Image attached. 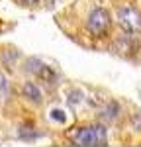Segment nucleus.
<instances>
[{
	"instance_id": "1",
	"label": "nucleus",
	"mask_w": 141,
	"mask_h": 147,
	"mask_svg": "<svg viewBox=\"0 0 141 147\" xmlns=\"http://www.w3.org/2000/svg\"><path fill=\"white\" fill-rule=\"evenodd\" d=\"M73 143L77 145H106L108 143V134H106V127L100 124L94 125H84V127H79L75 134H73Z\"/></svg>"
},
{
	"instance_id": "2",
	"label": "nucleus",
	"mask_w": 141,
	"mask_h": 147,
	"mask_svg": "<svg viewBox=\"0 0 141 147\" xmlns=\"http://www.w3.org/2000/svg\"><path fill=\"white\" fill-rule=\"evenodd\" d=\"M117 22L128 34H131V35L141 34V12L137 8L128 6V4L120 6L117 8Z\"/></svg>"
},
{
	"instance_id": "3",
	"label": "nucleus",
	"mask_w": 141,
	"mask_h": 147,
	"mask_svg": "<svg viewBox=\"0 0 141 147\" xmlns=\"http://www.w3.org/2000/svg\"><path fill=\"white\" fill-rule=\"evenodd\" d=\"M88 30L92 32L94 35H102L108 32V28H110V12L106 10V8H94L90 12V16H88Z\"/></svg>"
},
{
	"instance_id": "4",
	"label": "nucleus",
	"mask_w": 141,
	"mask_h": 147,
	"mask_svg": "<svg viewBox=\"0 0 141 147\" xmlns=\"http://www.w3.org/2000/svg\"><path fill=\"white\" fill-rule=\"evenodd\" d=\"M26 71H28V73H34L35 77H39V79H43L47 84L57 80V75L53 73V69L47 67L45 63H41L39 59H28V63H26Z\"/></svg>"
},
{
	"instance_id": "5",
	"label": "nucleus",
	"mask_w": 141,
	"mask_h": 147,
	"mask_svg": "<svg viewBox=\"0 0 141 147\" xmlns=\"http://www.w3.org/2000/svg\"><path fill=\"white\" fill-rule=\"evenodd\" d=\"M22 94H23V98L28 102H32V104H41V100H43V94L39 90V86L35 82H32V80H28L22 86Z\"/></svg>"
},
{
	"instance_id": "6",
	"label": "nucleus",
	"mask_w": 141,
	"mask_h": 147,
	"mask_svg": "<svg viewBox=\"0 0 141 147\" xmlns=\"http://www.w3.org/2000/svg\"><path fill=\"white\" fill-rule=\"evenodd\" d=\"M102 116L108 118V120H116V118H117V104H116V102H110L108 108L102 112Z\"/></svg>"
},
{
	"instance_id": "7",
	"label": "nucleus",
	"mask_w": 141,
	"mask_h": 147,
	"mask_svg": "<svg viewBox=\"0 0 141 147\" xmlns=\"http://www.w3.org/2000/svg\"><path fill=\"white\" fill-rule=\"evenodd\" d=\"M69 96H70V98H69L70 104H79V102H82V92L81 90H73Z\"/></svg>"
},
{
	"instance_id": "8",
	"label": "nucleus",
	"mask_w": 141,
	"mask_h": 147,
	"mask_svg": "<svg viewBox=\"0 0 141 147\" xmlns=\"http://www.w3.org/2000/svg\"><path fill=\"white\" fill-rule=\"evenodd\" d=\"M51 118H53L55 122H59V124H65V120H67L65 114H63V110H53V112H51Z\"/></svg>"
},
{
	"instance_id": "9",
	"label": "nucleus",
	"mask_w": 141,
	"mask_h": 147,
	"mask_svg": "<svg viewBox=\"0 0 141 147\" xmlns=\"http://www.w3.org/2000/svg\"><path fill=\"white\" fill-rule=\"evenodd\" d=\"M6 90H8V82H6V77H4V75H0V96H2V94H6Z\"/></svg>"
},
{
	"instance_id": "10",
	"label": "nucleus",
	"mask_w": 141,
	"mask_h": 147,
	"mask_svg": "<svg viewBox=\"0 0 141 147\" xmlns=\"http://www.w3.org/2000/svg\"><path fill=\"white\" fill-rule=\"evenodd\" d=\"M18 2H22L23 6H34V4H37V0H18Z\"/></svg>"
}]
</instances>
